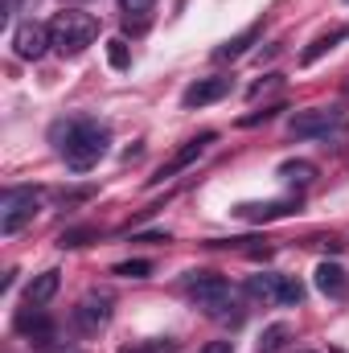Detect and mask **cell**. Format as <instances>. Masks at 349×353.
I'll list each match as a JSON object with an SVG mask.
<instances>
[{"instance_id":"cell-13","label":"cell","mask_w":349,"mask_h":353,"mask_svg":"<svg viewBox=\"0 0 349 353\" xmlns=\"http://www.w3.org/2000/svg\"><path fill=\"white\" fill-rule=\"evenodd\" d=\"M259 33H263V21H251V25H247L243 33L226 37V41H222L218 50H214V58H218V62H235V58H243V54H247V50H251L255 41H259Z\"/></svg>"},{"instance_id":"cell-27","label":"cell","mask_w":349,"mask_h":353,"mask_svg":"<svg viewBox=\"0 0 349 353\" xmlns=\"http://www.w3.org/2000/svg\"><path fill=\"white\" fill-rule=\"evenodd\" d=\"M197 353H235V341H210V345H201Z\"/></svg>"},{"instance_id":"cell-19","label":"cell","mask_w":349,"mask_h":353,"mask_svg":"<svg viewBox=\"0 0 349 353\" xmlns=\"http://www.w3.org/2000/svg\"><path fill=\"white\" fill-rule=\"evenodd\" d=\"M107 62H111L115 70H128V66H132V50H128L123 37H111V41H107Z\"/></svg>"},{"instance_id":"cell-28","label":"cell","mask_w":349,"mask_h":353,"mask_svg":"<svg viewBox=\"0 0 349 353\" xmlns=\"http://www.w3.org/2000/svg\"><path fill=\"white\" fill-rule=\"evenodd\" d=\"M25 4H33V0H4L0 8H4V17H17V12H21Z\"/></svg>"},{"instance_id":"cell-4","label":"cell","mask_w":349,"mask_h":353,"mask_svg":"<svg viewBox=\"0 0 349 353\" xmlns=\"http://www.w3.org/2000/svg\"><path fill=\"white\" fill-rule=\"evenodd\" d=\"M37 201H41V193L33 189V185H12V189H4L0 193V234H17V230H25L29 222H33V214H37Z\"/></svg>"},{"instance_id":"cell-5","label":"cell","mask_w":349,"mask_h":353,"mask_svg":"<svg viewBox=\"0 0 349 353\" xmlns=\"http://www.w3.org/2000/svg\"><path fill=\"white\" fill-rule=\"evenodd\" d=\"M337 123H341V107H308L288 119V132L296 140H317V136H329Z\"/></svg>"},{"instance_id":"cell-29","label":"cell","mask_w":349,"mask_h":353,"mask_svg":"<svg viewBox=\"0 0 349 353\" xmlns=\"http://www.w3.org/2000/svg\"><path fill=\"white\" fill-rule=\"evenodd\" d=\"M329 353H346V350H329Z\"/></svg>"},{"instance_id":"cell-15","label":"cell","mask_w":349,"mask_h":353,"mask_svg":"<svg viewBox=\"0 0 349 353\" xmlns=\"http://www.w3.org/2000/svg\"><path fill=\"white\" fill-rule=\"evenodd\" d=\"M279 283H283V275H275V271H259V275H247V292L263 300V304H279Z\"/></svg>"},{"instance_id":"cell-25","label":"cell","mask_w":349,"mask_h":353,"mask_svg":"<svg viewBox=\"0 0 349 353\" xmlns=\"http://www.w3.org/2000/svg\"><path fill=\"white\" fill-rule=\"evenodd\" d=\"M119 4H123V12H128V17H144V12H152V4H157V0H119Z\"/></svg>"},{"instance_id":"cell-9","label":"cell","mask_w":349,"mask_h":353,"mask_svg":"<svg viewBox=\"0 0 349 353\" xmlns=\"http://www.w3.org/2000/svg\"><path fill=\"white\" fill-rule=\"evenodd\" d=\"M17 333H25L29 337V345L33 350H50V341H54V321L41 312V308H33V304H25L21 312H17Z\"/></svg>"},{"instance_id":"cell-21","label":"cell","mask_w":349,"mask_h":353,"mask_svg":"<svg viewBox=\"0 0 349 353\" xmlns=\"http://www.w3.org/2000/svg\"><path fill=\"white\" fill-rule=\"evenodd\" d=\"M90 239H99V230H94V226H74V230H62L58 247H62V251H66V247H87Z\"/></svg>"},{"instance_id":"cell-23","label":"cell","mask_w":349,"mask_h":353,"mask_svg":"<svg viewBox=\"0 0 349 353\" xmlns=\"http://www.w3.org/2000/svg\"><path fill=\"white\" fill-rule=\"evenodd\" d=\"M279 111H288V107H263V111H255V115H243V119H239V128H255V123H267V119H275Z\"/></svg>"},{"instance_id":"cell-10","label":"cell","mask_w":349,"mask_h":353,"mask_svg":"<svg viewBox=\"0 0 349 353\" xmlns=\"http://www.w3.org/2000/svg\"><path fill=\"white\" fill-rule=\"evenodd\" d=\"M230 94V79H222V74H210V79H197L193 87H185L181 94V107H210V103H218V99H226Z\"/></svg>"},{"instance_id":"cell-12","label":"cell","mask_w":349,"mask_h":353,"mask_svg":"<svg viewBox=\"0 0 349 353\" xmlns=\"http://www.w3.org/2000/svg\"><path fill=\"white\" fill-rule=\"evenodd\" d=\"M58 288H62V271H41V275H33L29 279V288H25V304H33V308H46L54 296H58Z\"/></svg>"},{"instance_id":"cell-26","label":"cell","mask_w":349,"mask_h":353,"mask_svg":"<svg viewBox=\"0 0 349 353\" xmlns=\"http://www.w3.org/2000/svg\"><path fill=\"white\" fill-rule=\"evenodd\" d=\"M144 29H148V12H144V17H128V21H123V33H144Z\"/></svg>"},{"instance_id":"cell-8","label":"cell","mask_w":349,"mask_h":353,"mask_svg":"<svg viewBox=\"0 0 349 353\" xmlns=\"http://www.w3.org/2000/svg\"><path fill=\"white\" fill-rule=\"evenodd\" d=\"M206 144H214V132H201V136H193V140H185V144L177 148L173 157H169V161H165V165H161L157 173L148 176V181H152V185H161V181H169V176L185 173V169H189V165H193V161H197V157L206 152Z\"/></svg>"},{"instance_id":"cell-18","label":"cell","mask_w":349,"mask_h":353,"mask_svg":"<svg viewBox=\"0 0 349 353\" xmlns=\"http://www.w3.org/2000/svg\"><path fill=\"white\" fill-rule=\"evenodd\" d=\"M279 176L292 181V185H308V181L317 176V169H312L308 161H288V165H279Z\"/></svg>"},{"instance_id":"cell-2","label":"cell","mask_w":349,"mask_h":353,"mask_svg":"<svg viewBox=\"0 0 349 353\" xmlns=\"http://www.w3.org/2000/svg\"><path fill=\"white\" fill-rule=\"evenodd\" d=\"M185 292H189V300H193L210 321H230V325L243 321L239 296H235V288H230L222 275H214V271H193V275L185 279Z\"/></svg>"},{"instance_id":"cell-30","label":"cell","mask_w":349,"mask_h":353,"mask_svg":"<svg viewBox=\"0 0 349 353\" xmlns=\"http://www.w3.org/2000/svg\"><path fill=\"white\" fill-rule=\"evenodd\" d=\"M346 4H349V0H346Z\"/></svg>"},{"instance_id":"cell-7","label":"cell","mask_w":349,"mask_h":353,"mask_svg":"<svg viewBox=\"0 0 349 353\" xmlns=\"http://www.w3.org/2000/svg\"><path fill=\"white\" fill-rule=\"evenodd\" d=\"M111 304H115L111 292H99V288L87 292V296L74 304V325H79V333H87V337L90 333H99V329L111 321Z\"/></svg>"},{"instance_id":"cell-1","label":"cell","mask_w":349,"mask_h":353,"mask_svg":"<svg viewBox=\"0 0 349 353\" xmlns=\"http://www.w3.org/2000/svg\"><path fill=\"white\" fill-rule=\"evenodd\" d=\"M50 140L58 144L62 161H66L74 173L94 169V165L107 157V148H111V132H107V123H99V119H58V123L50 128Z\"/></svg>"},{"instance_id":"cell-3","label":"cell","mask_w":349,"mask_h":353,"mask_svg":"<svg viewBox=\"0 0 349 353\" xmlns=\"http://www.w3.org/2000/svg\"><path fill=\"white\" fill-rule=\"evenodd\" d=\"M94 37H99V21H94L90 12H83V8H62V12L50 17V41H54V50L66 54V58L83 54Z\"/></svg>"},{"instance_id":"cell-16","label":"cell","mask_w":349,"mask_h":353,"mask_svg":"<svg viewBox=\"0 0 349 353\" xmlns=\"http://www.w3.org/2000/svg\"><path fill=\"white\" fill-rule=\"evenodd\" d=\"M346 37H349V25L333 29V33H325V37H317V41H312V46H308V50L300 54V66H312V62H321V58H325L329 50H337V46L346 41Z\"/></svg>"},{"instance_id":"cell-24","label":"cell","mask_w":349,"mask_h":353,"mask_svg":"<svg viewBox=\"0 0 349 353\" xmlns=\"http://www.w3.org/2000/svg\"><path fill=\"white\" fill-rule=\"evenodd\" d=\"M119 353H173L169 341H144V345H123Z\"/></svg>"},{"instance_id":"cell-20","label":"cell","mask_w":349,"mask_h":353,"mask_svg":"<svg viewBox=\"0 0 349 353\" xmlns=\"http://www.w3.org/2000/svg\"><path fill=\"white\" fill-rule=\"evenodd\" d=\"M279 304H288V308L304 304V283H300L296 275H283V283H279Z\"/></svg>"},{"instance_id":"cell-6","label":"cell","mask_w":349,"mask_h":353,"mask_svg":"<svg viewBox=\"0 0 349 353\" xmlns=\"http://www.w3.org/2000/svg\"><path fill=\"white\" fill-rule=\"evenodd\" d=\"M46 50H54L50 25H41V21H21V25L12 29V54H17L21 62H37V58H46Z\"/></svg>"},{"instance_id":"cell-11","label":"cell","mask_w":349,"mask_h":353,"mask_svg":"<svg viewBox=\"0 0 349 353\" xmlns=\"http://www.w3.org/2000/svg\"><path fill=\"white\" fill-rule=\"evenodd\" d=\"M300 210V201L296 197H279V201H247V205H239L235 214L243 218V222H275V218H288V214H296Z\"/></svg>"},{"instance_id":"cell-14","label":"cell","mask_w":349,"mask_h":353,"mask_svg":"<svg viewBox=\"0 0 349 353\" xmlns=\"http://www.w3.org/2000/svg\"><path fill=\"white\" fill-rule=\"evenodd\" d=\"M317 288H321L329 300H346L349 296V271L341 263H321L317 267Z\"/></svg>"},{"instance_id":"cell-22","label":"cell","mask_w":349,"mask_h":353,"mask_svg":"<svg viewBox=\"0 0 349 353\" xmlns=\"http://www.w3.org/2000/svg\"><path fill=\"white\" fill-rule=\"evenodd\" d=\"M115 275H123V279H148L152 263L148 259H128V263H115Z\"/></svg>"},{"instance_id":"cell-17","label":"cell","mask_w":349,"mask_h":353,"mask_svg":"<svg viewBox=\"0 0 349 353\" xmlns=\"http://www.w3.org/2000/svg\"><path fill=\"white\" fill-rule=\"evenodd\" d=\"M288 337H292V329L288 325H267L259 337V353H279L288 345Z\"/></svg>"}]
</instances>
